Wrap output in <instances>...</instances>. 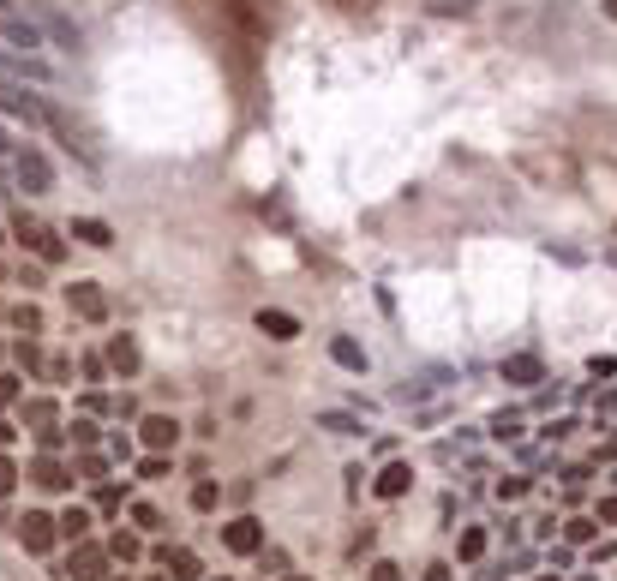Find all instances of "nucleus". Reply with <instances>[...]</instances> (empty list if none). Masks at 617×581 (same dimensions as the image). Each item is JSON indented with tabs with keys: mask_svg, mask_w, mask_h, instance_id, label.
I'll use <instances>...</instances> for the list:
<instances>
[{
	"mask_svg": "<svg viewBox=\"0 0 617 581\" xmlns=\"http://www.w3.org/2000/svg\"><path fill=\"white\" fill-rule=\"evenodd\" d=\"M12 174H18V186H24L30 198L54 192V162H48L36 144H18V150H12Z\"/></svg>",
	"mask_w": 617,
	"mask_h": 581,
	"instance_id": "f257e3e1",
	"label": "nucleus"
},
{
	"mask_svg": "<svg viewBox=\"0 0 617 581\" xmlns=\"http://www.w3.org/2000/svg\"><path fill=\"white\" fill-rule=\"evenodd\" d=\"M12 234H18V240H24V246H30V252L42 258V264H60V258H66L60 234H54V228H42V222H36V216H24V210L12 216Z\"/></svg>",
	"mask_w": 617,
	"mask_h": 581,
	"instance_id": "f03ea898",
	"label": "nucleus"
},
{
	"mask_svg": "<svg viewBox=\"0 0 617 581\" xmlns=\"http://www.w3.org/2000/svg\"><path fill=\"white\" fill-rule=\"evenodd\" d=\"M54 534H60V522H48L42 510H30V516L18 522V540H24V552H36V558L54 552Z\"/></svg>",
	"mask_w": 617,
	"mask_h": 581,
	"instance_id": "7ed1b4c3",
	"label": "nucleus"
},
{
	"mask_svg": "<svg viewBox=\"0 0 617 581\" xmlns=\"http://www.w3.org/2000/svg\"><path fill=\"white\" fill-rule=\"evenodd\" d=\"M222 546H228L234 558H258V552H264V528H258L252 516H240V522L222 528Z\"/></svg>",
	"mask_w": 617,
	"mask_h": 581,
	"instance_id": "20e7f679",
	"label": "nucleus"
},
{
	"mask_svg": "<svg viewBox=\"0 0 617 581\" xmlns=\"http://www.w3.org/2000/svg\"><path fill=\"white\" fill-rule=\"evenodd\" d=\"M66 306H72L78 318H90V324L108 318V294H102L96 282H72V288H66Z\"/></svg>",
	"mask_w": 617,
	"mask_h": 581,
	"instance_id": "39448f33",
	"label": "nucleus"
},
{
	"mask_svg": "<svg viewBox=\"0 0 617 581\" xmlns=\"http://www.w3.org/2000/svg\"><path fill=\"white\" fill-rule=\"evenodd\" d=\"M102 564H108V552L78 540V546H72V564H66V581H96L102 576Z\"/></svg>",
	"mask_w": 617,
	"mask_h": 581,
	"instance_id": "423d86ee",
	"label": "nucleus"
},
{
	"mask_svg": "<svg viewBox=\"0 0 617 581\" xmlns=\"http://www.w3.org/2000/svg\"><path fill=\"white\" fill-rule=\"evenodd\" d=\"M138 432H144V450H156V456H168V450L180 444V426H174L168 414H150V420H144Z\"/></svg>",
	"mask_w": 617,
	"mask_h": 581,
	"instance_id": "0eeeda50",
	"label": "nucleus"
},
{
	"mask_svg": "<svg viewBox=\"0 0 617 581\" xmlns=\"http://www.w3.org/2000/svg\"><path fill=\"white\" fill-rule=\"evenodd\" d=\"M0 78H12V84H48V66L36 60V54H0Z\"/></svg>",
	"mask_w": 617,
	"mask_h": 581,
	"instance_id": "6e6552de",
	"label": "nucleus"
},
{
	"mask_svg": "<svg viewBox=\"0 0 617 581\" xmlns=\"http://www.w3.org/2000/svg\"><path fill=\"white\" fill-rule=\"evenodd\" d=\"M108 366H114L120 378H138V366H144L138 342H132V336H108Z\"/></svg>",
	"mask_w": 617,
	"mask_h": 581,
	"instance_id": "1a4fd4ad",
	"label": "nucleus"
},
{
	"mask_svg": "<svg viewBox=\"0 0 617 581\" xmlns=\"http://www.w3.org/2000/svg\"><path fill=\"white\" fill-rule=\"evenodd\" d=\"M30 486H42V492H66V486H72V474H66V468L42 450V456L30 462Z\"/></svg>",
	"mask_w": 617,
	"mask_h": 581,
	"instance_id": "9d476101",
	"label": "nucleus"
},
{
	"mask_svg": "<svg viewBox=\"0 0 617 581\" xmlns=\"http://www.w3.org/2000/svg\"><path fill=\"white\" fill-rule=\"evenodd\" d=\"M258 330H264L270 342H294V336H300V318H288V312L264 306V312H258Z\"/></svg>",
	"mask_w": 617,
	"mask_h": 581,
	"instance_id": "9b49d317",
	"label": "nucleus"
},
{
	"mask_svg": "<svg viewBox=\"0 0 617 581\" xmlns=\"http://www.w3.org/2000/svg\"><path fill=\"white\" fill-rule=\"evenodd\" d=\"M540 378H546V366L534 354H510L504 360V384H540Z\"/></svg>",
	"mask_w": 617,
	"mask_h": 581,
	"instance_id": "f8f14e48",
	"label": "nucleus"
},
{
	"mask_svg": "<svg viewBox=\"0 0 617 581\" xmlns=\"http://www.w3.org/2000/svg\"><path fill=\"white\" fill-rule=\"evenodd\" d=\"M408 486H414V468H408V462H390V468L378 474V486H372V492H378V498H402Z\"/></svg>",
	"mask_w": 617,
	"mask_h": 581,
	"instance_id": "ddd939ff",
	"label": "nucleus"
},
{
	"mask_svg": "<svg viewBox=\"0 0 617 581\" xmlns=\"http://www.w3.org/2000/svg\"><path fill=\"white\" fill-rule=\"evenodd\" d=\"M72 240H84V246H96V252H102V246H114V228H108V222H96V216H78V222H72Z\"/></svg>",
	"mask_w": 617,
	"mask_h": 581,
	"instance_id": "4468645a",
	"label": "nucleus"
},
{
	"mask_svg": "<svg viewBox=\"0 0 617 581\" xmlns=\"http://www.w3.org/2000/svg\"><path fill=\"white\" fill-rule=\"evenodd\" d=\"M330 360H336L342 372H366V348L348 342V336H330Z\"/></svg>",
	"mask_w": 617,
	"mask_h": 581,
	"instance_id": "2eb2a0df",
	"label": "nucleus"
},
{
	"mask_svg": "<svg viewBox=\"0 0 617 581\" xmlns=\"http://www.w3.org/2000/svg\"><path fill=\"white\" fill-rule=\"evenodd\" d=\"M156 558L174 570V581H198V558H192V552H174V546H162Z\"/></svg>",
	"mask_w": 617,
	"mask_h": 581,
	"instance_id": "dca6fc26",
	"label": "nucleus"
},
{
	"mask_svg": "<svg viewBox=\"0 0 617 581\" xmlns=\"http://www.w3.org/2000/svg\"><path fill=\"white\" fill-rule=\"evenodd\" d=\"M318 426H324V432H336V438H354V432H360V420H354V414H336V408H330V414H318Z\"/></svg>",
	"mask_w": 617,
	"mask_h": 581,
	"instance_id": "f3484780",
	"label": "nucleus"
},
{
	"mask_svg": "<svg viewBox=\"0 0 617 581\" xmlns=\"http://www.w3.org/2000/svg\"><path fill=\"white\" fill-rule=\"evenodd\" d=\"M60 534H66V540L78 546V540L90 534V510H66V516H60Z\"/></svg>",
	"mask_w": 617,
	"mask_h": 581,
	"instance_id": "a211bd4d",
	"label": "nucleus"
},
{
	"mask_svg": "<svg viewBox=\"0 0 617 581\" xmlns=\"http://www.w3.org/2000/svg\"><path fill=\"white\" fill-rule=\"evenodd\" d=\"M24 420H30V426H54V402H48V396H30V402H24Z\"/></svg>",
	"mask_w": 617,
	"mask_h": 581,
	"instance_id": "6ab92c4d",
	"label": "nucleus"
},
{
	"mask_svg": "<svg viewBox=\"0 0 617 581\" xmlns=\"http://www.w3.org/2000/svg\"><path fill=\"white\" fill-rule=\"evenodd\" d=\"M456 552H462V564H474V558H486V534H480V528H468Z\"/></svg>",
	"mask_w": 617,
	"mask_h": 581,
	"instance_id": "aec40b11",
	"label": "nucleus"
},
{
	"mask_svg": "<svg viewBox=\"0 0 617 581\" xmlns=\"http://www.w3.org/2000/svg\"><path fill=\"white\" fill-rule=\"evenodd\" d=\"M108 552H114L120 564H138V540H132V534H114V546H108Z\"/></svg>",
	"mask_w": 617,
	"mask_h": 581,
	"instance_id": "412c9836",
	"label": "nucleus"
},
{
	"mask_svg": "<svg viewBox=\"0 0 617 581\" xmlns=\"http://www.w3.org/2000/svg\"><path fill=\"white\" fill-rule=\"evenodd\" d=\"M12 324H18V330H42V312H36V306H12Z\"/></svg>",
	"mask_w": 617,
	"mask_h": 581,
	"instance_id": "4be33fe9",
	"label": "nucleus"
},
{
	"mask_svg": "<svg viewBox=\"0 0 617 581\" xmlns=\"http://www.w3.org/2000/svg\"><path fill=\"white\" fill-rule=\"evenodd\" d=\"M138 474H144V480H162V474H168V456H156V450H150V456L138 462Z\"/></svg>",
	"mask_w": 617,
	"mask_h": 581,
	"instance_id": "5701e85b",
	"label": "nucleus"
},
{
	"mask_svg": "<svg viewBox=\"0 0 617 581\" xmlns=\"http://www.w3.org/2000/svg\"><path fill=\"white\" fill-rule=\"evenodd\" d=\"M60 438H66V432H60V426H36V444H42V450H48V456H54V450H60Z\"/></svg>",
	"mask_w": 617,
	"mask_h": 581,
	"instance_id": "b1692460",
	"label": "nucleus"
},
{
	"mask_svg": "<svg viewBox=\"0 0 617 581\" xmlns=\"http://www.w3.org/2000/svg\"><path fill=\"white\" fill-rule=\"evenodd\" d=\"M216 498H222V492H216V486H210V480H204V486H198V492H192V504H198V510H216Z\"/></svg>",
	"mask_w": 617,
	"mask_h": 581,
	"instance_id": "393cba45",
	"label": "nucleus"
},
{
	"mask_svg": "<svg viewBox=\"0 0 617 581\" xmlns=\"http://www.w3.org/2000/svg\"><path fill=\"white\" fill-rule=\"evenodd\" d=\"M132 522H138V528H162V516H156L150 504H132Z\"/></svg>",
	"mask_w": 617,
	"mask_h": 581,
	"instance_id": "a878e982",
	"label": "nucleus"
},
{
	"mask_svg": "<svg viewBox=\"0 0 617 581\" xmlns=\"http://www.w3.org/2000/svg\"><path fill=\"white\" fill-rule=\"evenodd\" d=\"M12 486H18V468H12V456H0V498H6Z\"/></svg>",
	"mask_w": 617,
	"mask_h": 581,
	"instance_id": "bb28decb",
	"label": "nucleus"
},
{
	"mask_svg": "<svg viewBox=\"0 0 617 581\" xmlns=\"http://www.w3.org/2000/svg\"><path fill=\"white\" fill-rule=\"evenodd\" d=\"M120 498H126V486H102V498H96V504H102V510H120Z\"/></svg>",
	"mask_w": 617,
	"mask_h": 581,
	"instance_id": "cd10ccee",
	"label": "nucleus"
},
{
	"mask_svg": "<svg viewBox=\"0 0 617 581\" xmlns=\"http://www.w3.org/2000/svg\"><path fill=\"white\" fill-rule=\"evenodd\" d=\"M12 402H18V378H6V372H0V408H12Z\"/></svg>",
	"mask_w": 617,
	"mask_h": 581,
	"instance_id": "c85d7f7f",
	"label": "nucleus"
},
{
	"mask_svg": "<svg viewBox=\"0 0 617 581\" xmlns=\"http://www.w3.org/2000/svg\"><path fill=\"white\" fill-rule=\"evenodd\" d=\"M372 581H402V570L396 564H372Z\"/></svg>",
	"mask_w": 617,
	"mask_h": 581,
	"instance_id": "c756f323",
	"label": "nucleus"
},
{
	"mask_svg": "<svg viewBox=\"0 0 617 581\" xmlns=\"http://www.w3.org/2000/svg\"><path fill=\"white\" fill-rule=\"evenodd\" d=\"M438 12H468V0H438Z\"/></svg>",
	"mask_w": 617,
	"mask_h": 581,
	"instance_id": "7c9ffc66",
	"label": "nucleus"
},
{
	"mask_svg": "<svg viewBox=\"0 0 617 581\" xmlns=\"http://www.w3.org/2000/svg\"><path fill=\"white\" fill-rule=\"evenodd\" d=\"M600 516H606V522H617V498H606V504H600Z\"/></svg>",
	"mask_w": 617,
	"mask_h": 581,
	"instance_id": "2f4dec72",
	"label": "nucleus"
},
{
	"mask_svg": "<svg viewBox=\"0 0 617 581\" xmlns=\"http://www.w3.org/2000/svg\"><path fill=\"white\" fill-rule=\"evenodd\" d=\"M12 438H18V432H12V426H6V420H0V450H6V444H12Z\"/></svg>",
	"mask_w": 617,
	"mask_h": 581,
	"instance_id": "473e14b6",
	"label": "nucleus"
},
{
	"mask_svg": "<svg viewBox=\"0 0 617 581\" xmlns=\"http://www.w3.org/2000/svg\"><path fill=\"white\" fill-rule=\"evenodd\" d=\"M0 156H12V138H6V126H0Z\"/></svg>",
	"mask_w": 617,
	"mask_h": 581,
	"instance_id": "72a5a7b5",
	"label": "nucleus"
},
{
	"mask_svg": "<svg viewBox=\"0 0 617 581\" xmlns=\"http://www.w3.org/2000/svg\"><path fill=\"white\" fill-rule=\"evenodd\" d=\"M0 12H24V0H0Z\"/></svg>",
	"mask_w": 617,
	"mask_h": 581,
	"instance_id": "f704fd0d",
	"label": "nucleus"
},
{
	"mask_svg": "<svg viewBox=\"0 0 617 581\" xmlns=\"http://www.w3.org/2000/svg\"><path fill=\"white\" fill-rule=\"evenodd\" d=\"M606 18H617V0H606Z\"/></svg>",
	"mask_w": 617,
	"mask_h": 581,
	"instance_id": "c9c22d12",
	"label": "nucleus"
},
{
	"mask_svg": "<svg viewBox=\"0 0 617 581\" xmlns=\"http://www.w3.org/2000/svg\"><path fill=\"white\" fill-rule=\"evenodd\" d=\"M612 264H617V240H612Z\"/></svg>",
	"mask_w": 617,
	"mask_h": 581,
	"instance_id": "e433bc0d",
	"label": "nucleus"
},
{
	"mask_svg": "<svg viewBox=\"0 0 617 581\" xmlns=\"http://www.w3.org/2000/svg\"><path fill=\"white\" fill-rule=\"evenodd\" d=\"M288 581H300V576H288Z\"/></svg>",
	"mask_w": 617,
	"mask_h": 581,
	"instance_id": "4c0bfd02",
	"label": "nucleus"
}]
</instances>
